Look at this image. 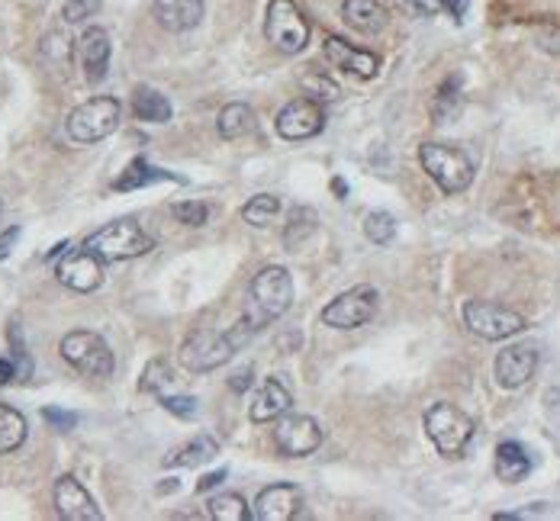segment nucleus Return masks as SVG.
<instances>
[{"label":"nucleus","instance_id":"1","mask_svg":"<svg viewBox=\"0 0 560 521\" xmlns=\"http://www.w3.org/2000/svg\"><path fill=\"white\" fill-rule=\"evenodd\" d=\"M258 332V325L252 319H239L235 325H229L226 332H213V329H200L194 335H187V341L178 351V361L190 374H210V370L223 367L226 361H232L239 354L252 335Z\"/></svg>","mask_w":560,"mask_h":521},{"label":"nucleus","instance_id":"2","mask_svg":"<svg viewBox=\"0 0 560 521\" xmlns=\"http://www.w3.org/2000/svg\"><path fill=\"white\" fill-rule=\"evenodd\" d=\"M123 103L116 97H91L78 103L65 119V132L75 145H94L120 129Z\"/></svg>","mask_w":560,"mask_h":521},{"label":"nucleus","instance_id":"3","mask_svg":"<svg viewBox=\"0 0 560 521\" xmlns=\"http://www.w3.org/2000/svg\"><path fill=\"white\" fill-rule=\"evenodd\" d=\"M248 319L258 325V332L264 325H271L293 306V280L287 274V267H264L255 274L252 290H248Z\"/></svg>","mask_w":560,"mask_h":521},{"label":"nucleus","instance_id":"4","mask_svg":"<svg viewBox=\"0 0 560 521\" xmlns=\"http://www.w3.org/2000/svg\"><path fill=\"white\" fill-rule=\"evenodd\" d=\"M84 248L94 251V255L107 264V261H132V258L149 255L155 242H152V235H145V229L136 219H116L87 238Z\"/></svg>","mask_w":560,"mask_h":521},{"label":"nucleus","instance_id":"5","mask_svg":"<svg viewBox=\"0 0 560 521\" xmlns=\"http://www.w3.org/2000/svg\"><path fill=\"white\" fill-rule=\"evenodd\" d=\"M419 161L445 193H464L470 187V181H474V161L454 145L425 142V145H419Z\"/></svg>","mask_w":560,"mask_h":521},{"label":"nucleus","instance_id":"6","mask_svg":"<svg viewBox=\"0 0 560 521\" xmlns=\"http://www.w3.org/2000/svg\"><path fill=\"white\" fill-rule=\"evenodd\" d=\"M425 435L432 438L438 454L458 457V454H464L470 438H474V419L451 403H435L429 412H425Z\"/></svg>","mask_w":560,"mask_h":521},{"label":"nucleus","instance_id":"7","mask_svg":"<svg viewBox=\"0 0 560 521\" xmlns=\"http://www.w3.org/2000/svg\"><path fill=\"white\" fill-rule=\"evenodd\" d=\"M58 351L62 357L78 370L84 377H110L113 374V351L97 332H68L62 341H58Z\"/></svg>","mask_w":560,"mask_h":521},{"label":"nucleus","instance_id":"8","mask_svg":"<svg viewBox=\"0 0 560 521\" xmlns=\"http://www.w3.org/2000/svg\"><path fill=\"white\" fill-rule=\"evenodd\" d=\"M264 36L284 55H297L309 42V23L293 0H271L268 17H264Z\"/></svg>","mask_w":560,"mask_h":521},{"label":"nucleus","instance_id":"9","mask_svg":"<svg viewBox=\"0 0 560 521\" xmlns=\"http://www.w3.org/2000/svg\"><path fill=\"white\" fill-rule=\"evenodd\" d=\"M377 303H380V293L371 284H361V287H351L348 293L335 296V300L322 309V322L332 325V329H361L374 316H377Z\"/></svg>","mask_w":560,"mask_h":521},{"label":"nucleus","instance_id":"10","mask_svg":"<svg viewBox=\"0 0 560 521\" xmlns=\"http://www.w3.org/2000/svg\"><path fill=\"white\" fill-rule=\"evenodd\" d=\"M464 325L474 335L486 341H503L512 338L525 329V319L509 306H496V303H483V300H467L464 303Z\"/></svg>","mask_w":560,"mask_h":521},{"label":"nucleus","instance_id":"11","mask_svg":"<svg viewBox=\"0 0 560 521\" xmlns=\"http://www.w3.org/2000/svg\"><path fill=\"white\" fill-rule=\"evenodd\" d=\"M274 444L284 457H309L313 451H319L322 428L313 415H300V412L287 415L284 412L274 422Z\"/></svg>","mask_w":560,"mask_h":521},{"label":"nucleus","instance_id":"12","mask_svg":"<svg viewBox=\"0 0 560 521\" xmlns=\"http://www.w3.org/2000/svg\"><path fill=\"white\" fill-rule=\"evenodd\" d=\"M277 136L287 142H303L313 139L326 129V113H322V103L309 100V97H297L290 100L284 110L277 113Z\"/></svg>","mask_w":560,"mask_h":521},{"label":"nucleus","instance_id":"13","mask_svg":"<svg viewBox=\"0 0 560 521\" xmlns=\"http://www.w3.org/2000/svg\"><path fill=\"white\" fill-rule=\"evenodd\" d=\"M55 277H58V284L75 293H94L103 284V261L87 248L68 251V255L55 264Z\"/></svg>","mask_w":560,"mask_h":521},{"label":"nucleus","instance_id":"14","mask_svg":"<svg viewBox=\"0 0 560 521\" xmlns=\"http://www.w3.org/2000/svg\"><path fill=\"white\" fill-rule=\"evenodd\" d=\"M52 502H55L58 518H65V521H100L103 518L94 496L87 493V489L81 486V480H75L71 473L58 476L55 480Z\"/></svg>","mask_w":560,"mask_h":521},{"label":"nucleus","instance_id":"15","mask_svg":"<svg viewBox=\"0 0 560 521\" xmlns=\"http://www.w3.org/2000/svg\"><path fill=\"white\" fill-rule=\"evenodd\" d=\"M493 370H496V383L503 390H519L538 370V351L532 345H509L506 351H499Z\"/></svg>","mask_w":560,"mask_h":521},{"label":"nucleus","instance_id":"16","mask_svg":"<svg viewBox=\"0 0 560 521\" xmlns=\"http://www.w3.org/2000/svg\"><path fill=\"white\" fill-rule=\"evenodd\" d=\"M300 505L303 496L297 486L290 483H274V486H264L258 499H255V518L258 521H290L300 515Z\"/></svg>","mask_w":560,"mask_h":521},{"label":"nucleus","instance_id":"17","mask_svg":"<svg viewBox=\"0 0 560 521\" xmlns=\"http://www.w3.org/2000/svg\"><path fill=\"white\" fill-rule=\"evenodd\" d=\"M326 58H329V65H335L338 71H345V74H355V78L367 81V78H374L380 62H377V55L374 52H364V49H355L351 42H345L342 36H329L326 39Z\"/></svg>","mask_w":560,"mask_h":521},{"label":"nucleus","instance_id":"18","mask_svg":"<svg viewBox=\"0 0 560 521\" xmlns=\"http://www.w3.org/2000/svg\"><path fill=\"white\" fill-rule=\"evenodd\" d=\"M78 55H81V68L84 78L91 84H100L110 71V36L107 29L91 26L84 29V36L78 39Z\"/></svg>","mask_w":560,"mask_h":521},{"label":"nucleus","instance_id":"19","mask_svg":"<svg viewBox=\"0 0 560 521\" xmlns=\"http://www.w3.org/2000/svg\"><path fill=\"white\" fill-rule=\"evenodd\" d=\"M152 13L158 26L171 29V33H187L203 20V0H155Z\"/></svg>","mask_w":560,"mask_h":521},{"label":"nucleus","instance_id":"20","mask_svg":"<svg viewBox=\"0 0 560 521\" xmlns=\"http://www.w3.org/2000/svg\"><path fill=\"white\" fill-rule=\"evenodd\" d=\"M342 20L364 36H377L387 26V7L380 0H345L342 4Z\"/></svg>","mask_w":560,"mask_h":521},{"label":"nucleus","instance_id":"21","mask_svg":"<svg viewBox=\"0 0 560 521\" xmlns=\"http://www.w3.org/2000/svg\"><path fill=\"white\" fill-rule=\"evenodd\" d=\"M284 412H290V393L280 380L264 383L258 390V396L252 399V409H248L252 422H277Z\"/></svg>","mask_w":560,"mask_h":521},{"label":"nucleus","instance_id":"22","mask_svg":"<svg viewBox=\"0 0 560 521\" xmlns=\"http://www.w3.org/2000/svg\"><path fill=\"white\" fill-rule=\"evenodd\" d=\"M161 181H184V177L171 174V171H161V168H152L149 161H145V158L139 155V158H132L129 165L120 171V177L113 181V190L129 193V190H142V187L161 184Z\"/></svg>","mask_w":560,"mask_h":521},{"label":"nucleus","instance_id":"23","mask_svg":"<svg viewBox=\"0 0 560 521\" xmlns=\"http://www.w3.org/2000/svg\"><path fill=\"white\" fill-rule=\"evenodd\" d=\"M532 473V454L519 441H503L496 448V476L506 483H522Z\"/></svg>","mask_w":560,"mask_h":521},{"label":"nucleus","instance_id":"24","mask_svg":"<svg viewBox=\"0 0 560 521\" xmlns=\"http://www.w3.org/2000/svg\"><path fill=\"white\" fill-rule=\"evenodd\" d=\"M216 454H219L216 438L197 435V438H190L187 444H181V448H174L165 457V467H203V464H210Z\"/></svg>","mask_w":560,"mask_h":521},{"label":"nucleus","instance_id":"25","mask_svg":"<svg viewBox=\"0 0 560 521\" xmlns=\"http://www.w3.org/2000/svg\"><path fill=\"white\" fill-rule=\"evenodd\" d=\"M132 113H136V119H142V123H168L171 119V100L155 91V87H136V94H132Z\"/></svg>","mask_w":560,"mask_h":521},{"label":"nucleus","instance_id":"26","mask_svg":"<svg viewBox=\"0 0 560 521\" xmlns=\"http://www.w3.org/2000/svg\"><path fill=\"white\" fill-rule=\"evenodd\" d=\"M255 113L248 103H229V107L219 110V119H216V129L223 139H242L248 136V132H255Z\"/></svg>","mask_w":560,"mask_h":521},{"label":"nucleus","instance_id":"27","mask_svg":"<svg viewBox=\"0 0 560 521\" xmlns=\"http://www.w3.org/2000/svg\"><path fill=\"white\" fill-rule=\"evenodd\" d=\"M26 435H29V428H26L23 412H17V409H10V406L0 403V454L20 451L23 441H26Z\"/></svg>","mask_w":560,"mask_h":521},{"label":"nucleus","instance_id":"28","mask_svg":"<svg viewBox=\"0 0 560 521\" xmlns=\"http://www.w3.org/2000/svg\"><path fill=\"white\" fill-rule=\"evenodd\" d=\"M71 55H75V46H71V36L58 33V29H52V33L42 39V62H46L52 71H71Z\"/></svg>","mask_w":560,"mask_h":521},{"label":"nucleus","instance_id":"29","mask_svg":"<svg viewBox=\"0 0 560 521\" xmlns=\"http://www.w3.org/2000/svg\"><path fill=\"white\" fill-rule=\"evenodd\" d=\"M206 512L213 521H248L255 518V512L248 509V502L239 493H219L206 502Z\"/></svg>","mask_w":560,"mask_h":521},{"label":"nucleus","instance_id":"30","mask_svg":"<svg viewBox=\"0 0 560 521\" xmlns=\"http://www.w3.org/2000/svg\"><path fill=\"white\" fill-rule=\"evenodd\" d=\"M316 210L313 206H297V210H290L287 216V226H284V245L287 248H297L303 245L309 235L316 232Z\"/></svg>","mask_w":560,"mask_h":521},{"label":"nucleus","instance_id":"31","mask_svg":"<svg viewBox=\"0 0 560 521\" xmlns=\"http://www.w3.org/2000/svg\"><path fill=\"white\" fill-rule=\"evenodd\" d=\"M461 110V81L458 78H448L445 84L438 87V94H435V103H432V116H435V123H448V119H454Z\"/></svg>","mask_w":560,"mask_h":521},{"label":"nucleus","instance_id":"32","mask_svg":"<svg viewBox=\"0 0 560 521\" xmlns=\"http://www.w3.org/2000/svg\"><path fill=\"white\" fill-rule=\"evenodd\" d=\"M277 213H280V200L274 197V193H258V197H252L245 203L242 219L248 222V226L264 229V226H271Z\"/></svg>","mask_w":560,"mask_h":521},{"label":"nucleus","instance_id":"33","mask_svg":"<svg viewBox=\"0 0 560 521\" xmlns=\"http://www.w3.org/2000/svg\"><path fill=\"white\" fill-rule=\"evenodd\" d=\"M300 87H303V94H306L309 100H316V103H335L338 97H342V91H338V84H335L332 78H326L322 71H306L303 81H300Z\"/></svg>","mask_w":560,"mask_h":521},{"label":"nucleus","instance_id":"34","mask_svg":"<svg viewBox=\"0 0 560 521\" xmlns=\"http://www.w3.org/2000/svg\"><path fill=\"white\" fill-rule=\"evenodd\" d=\"M364 235L371 238L374 245H390L396 235V219L387 210H371L364 216Z\"/></svg>","mask_w":560,"mask_h":521},{"label":"nucleus","instance_id":"35","mask_svg":"<svg viewBox=\"0 0 560 521\" xmlns=\"http://www.w3.org/2000/svg\"><path fill=\"white\" fill-rule=\"evenodd\" d=\"M171 380H174V374H171V364L165 361V357H155V361L145 364L139 386H142L145 393H161V390H165V386H168Z\"/></svg>","mask_w":560,"mask_h":521},{"label":"nucleus","instance_id":"36","mask_svg":"<svg viewBox=\"0 0 560 521\" xmlns=\"http://www.w3.org/2000/svg\"><path fill=\"white\" fill-rule=\"evenodd\" d=\"M171 216L178 222H184V226H190V229H200V226H206V219H210V206L200 203V200H184V203L171 206Z\"/></svg>","mask_w":560,"mask_h":521},{"label":"nucleus","instance_id":"37","mask_svg":"<svg viewBox=\"0 0 560 521\" xmlns=\"http://www.w3.org/2000/svg\"><path fill=\"white\" fill-rule=\"evenodd\" d=\"M97 10H100V0H68L65 10H62V20L68 26H78L84 20H91Z\"/></svg>","mask_w":560,"mask_h":521},{"label":"nucleus","instance_id":"38","mask_svg":"<svg viewBox=\"0 0 560 521\" xmlns=\"http://www.w3.org/2000/svg\"><path fill=\"white\" fill-rule=\"evenodd\" d=\"M42 419H46V425L55 428V431H71V428H78L81 415L78 412H68L62 406H46V409H42Z\"/></svg>","mask_w":560,"mask_h":521},{"label":"nucleus","instance_id":"39","mask_svg":"<svg viewBox=\"0 0 560 521\" xmlns=\"http://www.w3.org/2000/svg\"><path fill=\"white\" fill-rule=\"evenodd\" d=\"M161 406H165L171 415H178V419H194L200 412V403L194 396H161Z\"/></svg>","mask_w":560,"mask_h":521},{"label":"nucleus","instance_id":"40","mask_svg":"<svg viewBox=\"0 0 560 521\" xmlns=\"http://www.w3.org/2000/svg\"><path fill=\"white\" fill-rule=\"evenodd\" d=\"M400 4L412 13V17H435L441 10V0H400Z\"/></svg>","mask_w":560,"mask_h":521},{"label":"nucleus","instance_id":"41","mask_svg":"<svg viewBox=\"0 0 560 521\" xmlns=\"http://www.w3.org/2000/svg\"><path fill=\"white\" fill-rule=\"evenodd\" d=\"M255 383V374H252V367H242V370H235L232 380H229V390L232 393H248V386Z\"/></svg>","mask_w":560,"mask_h":521},{"label":"nucleus","instance_id":"42","mask_svg":"<svg viewBox=\"0 0 560 521\" xmlns=\"http://www.w3.org/2000/svg\"><path fill=\"white\" fill-rule=\"evenodd\" d=\"M20 380V364L13 357H0V386Z\"/></svg>","mask_w":560,"mask_h":521},{"label":"nucleus","instance_id":"43","mask_svg":"<svg viewBox=\"0 0 560 521\" xmlns=\"http://www.w3.org/2000/svg\"><path fill=\"white\" fill-rule=\"evenodd\" d=\"M17 238H20V226H10V229H4L0 232V261H4L10 251H13V245H17Z\"/></svg>","mask_w":560,"mask_h":521},{"label":"nucleus","instance_id":"44","mask_svg":"<svg viewBox=\"0 0 560 521\" xmlns=\"http://www.w3.org/2000/svg\"><path fill=\"white\" fill-rule=\"evenodd\" d=\"M441 7H445V10L451 13V17L461 23V20L467 17V7H470V0H441Z\"/></svg>","mask_w":560,"mask_h":521},{"label":"nucleus","instance_id":"45","mask_svg":"<svg viewBox=\"0 0 560 521\" xmlns=\"http://www.w3.org/2000/svg\"><path fill=\"white\" fill-rule=\"evenodd\" d=\"M223 480H226V470H213V473H206L203 480L197 483V493H206V489H216Z\"/></svg>","mask_w":560,"mask_h":521},{"label":"nucleus","instance_id":"46","mask_svg":"<svg viewBox=\"0 0 560 521\" xmlns=\"http://www.w3.org/2000/svg\"><path fill=\"white\" fill-rule=\"evenodd\" d=\"M68 251H71V242H58V245L49 251V255H46V261H49V264H58V261H62V258L68 255Z\"/></svg>","mask_w":560,"mask_h":521},{"label":"nucleus","instance_id":"47","mask_svg":"<svg viewBox=\"0 0 560 521\" xmlns=\"http://www.w3.org/2000/svg\"><path fill=\"white\" fill-rule=\"evenodd\" d=\"M178 486H181V483H178V480H174V476H171L168 483H161V486H158V493H178Z\"/></svg>","mask_w":560,"mask_h":521},{"label":"nucleus","instance_id":"48","mask_svg":"<svg viewBox=\"0 0 560 521\" xmlns=\"http://www.w3.org/2000/svg\"><path fill=\"white\" fill-rule=\"evenodd\" d=\"M0 219H4V203H0Z\"/></svg>","mask_w":560,"mask_h":521}]
</instances>
